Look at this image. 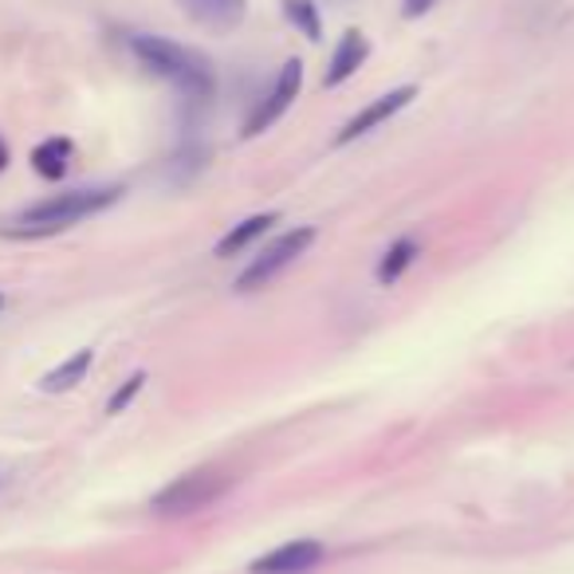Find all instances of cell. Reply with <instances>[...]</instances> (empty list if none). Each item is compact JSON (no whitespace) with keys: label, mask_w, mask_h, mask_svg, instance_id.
Masks as SVG:
<instances>
[{"label":"cell","mask_w":574,"mask_h":574,"mask_svg":"<svg viewBox=\"0 0 574 574\" xmlns=\"http://www.w3.org/2000/svg\"><path fill=\"white\" fill-rule=\"evenodd\" d=\"M299 87H304V63L287 60L284 67H279V79H276V87H272V95L252 110L248 123H244V138H256V135H264L268 126H276L279 118H284V110L299 99Z\"/></svg>","instance_id":"5b68a950"},{"label":"cell","mask_w":574,"mask_h":574,"mask_svg":"<svg viewBox=\"0 0 574 574\" xmlns=\"http://www.w3.org/2000/svg\"><path fill=\"white\" fill-rule=\"evenodd\" d=\"M142 386H146V374H142V370H138V374L126 378V386H118V390H115V397H110V402H107V413H123L126 405H130L138 394H142Z\"/></svg>","instance_id":"9a60e30c"},{"label":"cell","mask_w":574,"mask_h":574,"mask_svg":"<svg viewBox=\"0 0 574 574\" xmlns=\"http://www.w3.org/2000/svg\"><path fill=\"white\" fill-rule=\"evenodd\" d=\"M370 55V40L362 36L359 28H350V32H342L339 47H334L331 63H327V75H323V87H339V83H347L350 75L359 72L362 63H366Z\"/></svg>","instance_id":"9c48e42d"},{"label":"cell","mask_w":574,"mask_h":574,"mask_svg":"<svg viewBox=\"0 0 574 574\" xmlns=\"http://www.w3.org/2000/svg\"><path fill=\"white\" fill-rule=\"evenodd\" d=\"M225 485H228V480L221 472H213V468H198V472H185V476H178L173 485H166L162 492L150 500V508L158 515L201 512V508H209L216 496L225 492Z\"/></svg>","instance_id":"3957f363"},{"label":"cell","mask_w":574,"mask_h":574,"mask_svg":"<svg viewBox=\"0 0 574 574\" xmlns=\"http://www.w3.org/2000/svg\"><path fill=\"white\" fill-rule=\"evenodd\" d=\"M67 162H72V142H67V138H47V142H40L36 153H32V166H36L40 178H63Z\"/></svg>","instance_id":"4fadbf2b"},{"label":"cell","mask_w":574,"mask_h":574,"mask_svg":"<svg viewBox=\"0 0 574 574\" xmlns=\"http://www.w3.org/2000/svg\"><path fill=\"white\" fill-rule=\"evenodd\" d=\"M9 166V150H4V142H0V170Z\"/></svg>","instance_id":"e0dca14e"},{"label":"cell","mask_w":574,"mask_h":574,"mask_svg":"<svg viewBox=\"0 0 574 574\" xmlns=\"http://www.w3.org/2000/svg\"><path fill=\"white\" fill-rule=\"evenodd\" d=\"M311 241H315V228H291V233H284L279 241H272L268 248H264L261 256H256V261L241 272L236 291H256V287L272 284L279 272L291 268V264H296L299 256L311 248Z\"/></svg>","instance_id":"277c9868"},{"label":"cell","mask_w":574,"mask_h":574,"mask_svg":"<svg viewBox=\"0 0 574 574\" xmlns=\"http://www.w3.org/2000/svg\"><path fill=\"white\" fill-rule=\"evenodd\" d=\"M0 307H4V296H0Z\"/></svg>","instance_id":"ac0fdd59"},{"label":"cell","mask_w":574,"mask_h":574,"mask_svg":"<svg viewBox=\"0 0 574 574\" xmlns=\"http://www.w3.org/2000/svg\"><path fill=\"white\" fill-rule=\"evenodd\" d=\"M91 362H95V354L91 350H75L72 359H63L55 370H47L44 382H40V390H47V394H63V390H75L87 378Z\"/></svg>","instance_id":"8fae6325"},{"label":"cell","mask_w":574,"mask_h":574,"mask_svg":"<svg viewBox=\"0 0 574 574\" xmlns=\"http://www.w3.org/2000/svg\"><path fill=\"white\" fill-rule=\"evenodd\" d=\"M323 543L319 539H291V543H284V548H276L272 555L256 559V563L248 566L252 574H307L315 571V566L323 563Z\"/></svg>","instance_id":"8992f818"},{"label":"cell","mask_w":574,"mask_h":574,"mask_svg":"<svg viewBox=\"0 0 574 574\" xmlns=\"http://www.w3.org/2000/svg\"><path fill=\"white\" fill-rule=\"evenodd\" d=\"M118 193H123L118 185L55 193V198H47V201H40V205L28 209V213L17 221V228H12V233H17V236H52V233H63V228L79 225V221H87V216H95V213H103L107 205H115Z\"/></svg>","instance_id":"7a4b0ae2"},{"label":"cell","mask_w":574,"mask_h":574,"mask_svg":"<svg viewBox=\"0 0 574 574\" xmlns=\"http://www.w3.org/2000/svg\"><path fill=\"white\" fill-rule=\"evenodd\" d=\"M433 4H437V0H402V17L417 20V17H425V12H433Z\"/></svg>","instance_id":"2e32d148"},{"label":"cell","mask_w":574,"mask_h":574,"mask_svg":"<svg viewBox=\"0 0 574 574\" xmlns=\"http://www.w3.org/2000/svg\"><path fill=\"white\" fill-rule=\"evenodd\" d=\"M417 241L413 236H402L397 244H390L386 256H382V264H378V284H397V279L405 276V268H410L413 261H417Z\"/></svg>","instance_id":"7c38bea8"},{"label":"cell","mask_w":574,"mask_h":574,"mask_svg":"<svg viewBox=\"0 0 574 574\" xmlns=\"http://www.w3.org/2000/svg\"><path fill=\"white\" fill-rule=\"evenodd\" d=\"M284 17L291 20L311 44L319 40V32H323V24H319V4H311V0H284Z\"/></svg>","instance_id":"5bb4252c"},{"label":"cell","mask_w":574,"mask_h":574,"mask_svg":"<svg viewBox=\"0 0 574 574\" xmlns=\"http://www.w3.org/2000/svg\"><path fill=\"white\" fill-rule=\"evenodd\" d=\"M130 52L138 55V63H142L146 72L170 79L189 103H209L213 99V91H216L213 67H209L201 55L189 52V47L173 44V40H166V36L138 32V36H130Z\"/></svg>","instance_id":"6da1fadb"},{"label":"cell","mask_w":574,"mask_h":574,"mask_svg":"<svg viewBox=\"0 0 574 574\" xmlns=\"http://www.w3.org/2000/svg\"><path fill=\"white\" fill-rule=\"evenodd\" d=\"M178 4L189 20H198L201 28H213V32H233L248 17V0H178Z\"/></svg>","instance_id":"ba28073f"},{"label":"cell","mask_w":574,"mask_h":574,"mask_svg":"<svg viewBox=\"0 0 574 574\" xmlns=\"http://www.w3.org/2000/svg\"><path fill=\"white\" fill-rule=\"evenodd\" d=\"M413 95H417V87H397V91H390V95H382V99H374L370 107H362L359 115L350 118V123L342 126L339 135H334V146H350L354 138L370 135V130H378L382 123H390V118H394L397 110L410 107Z\"/></svg>","instance_id":"52a82bcc"},{"label":"cell","mask_w":574,"mask_h":574,"mask_svg":"<svg viewBox=\"0 0 574 574\" xmlns=\"http://www.w3.org/2000/svg\"><path fill=\"white\" fill-rule=\"evenodd\" d=\"M276 221H279L276 213H256V216H248V221H241V225H233V233H225L221 241H216V256H221V261H228V256L244 252L252 241H261V236L268 233Z\"/></svg>","instance_id":"30bf717a"}]
</instances>
